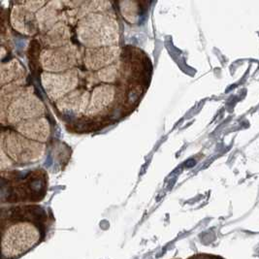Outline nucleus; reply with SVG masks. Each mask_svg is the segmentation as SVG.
Listing matches in <instances>:
<instances>
[{
    "mask_svg": "<svg viewBox=\"0 0 259 259\" xmlns=\"http://www.w3.org/2000/svg\"><path fill=\"white\" fill-rule=\"evenodd\" d=\"M24 76V68L18 60H12L1 67L2 84L5 82H19Z\"/></svg>",
    "mask_w": 259,
    "mask_h": 259,
    "instance_id": "14",
    "label": "nucleus"
},
{
    "mask_svg": "<svg viewBox=\"0 0 259 259\" xmlns=\"http://www.w3.org/2000/svg\"><path fill=\"white\" fill-rule=\"evenodd\" d=\"M88 103H90L88 95L80 91H75L62 97L58 102V108L64 113H80L87 109Z\"/></svg>",
    "mask_w": 259,
    "mask_h": 259,
    "instance_id": "11",
    "label": "nucleus"
},
{
    "mask_svg": "<svg viewBox=\"0 0 259 259\" xmlns=\"http://www.w3.org/2000/svg\"><path fill=\"white\" fill-rule=\"evenodd\" d=\"M5 110H7V118L11 123H21L24 120L39 118L44 113V106L27 89L24 94L15 99Z\"/></svg>",
    "mask_w": 259,
    "mask_h": 259,
    "instance_id": "4",
    "label": "nucleus"
},
{
    "mask_svg": "<svg viewBox=\"0 0 259 259\" xmlns=\"http://www.w3.org/2000/svg\"><path fill=\"white\" fill-rule=\"evenodd\" d=\"M118 48L117 46L91 48L88 49L84 55V64L89 69L98 70L108 67L117 59Z\"/></svg>",
    "mask_w": 259,
    "mask_h": 259,
    "instance_id": "7",
    "label": "nucleus"
},
{
    "mask_svg": "<svg viewBox=\"0 0 259 259\" xmlns=\"http://www.w3.org/2000/svg\"><path fill=\"white\" fill-rule=\"evenodd\" d=\"M18 130L32 141L45 142L50 135V125L43 117L24 120L18 124Z\"/></svg>",
    "mask_w": 259,
    "mask_h": 259,
    "instance_id": "10",
    "label": "nucleus"
},
{
    "mask_svg": "<svg viewBox=\"0 0 259 259\" xmlns=\"http://www.w3.org/2000/svg\"><path fill=\"white\" fill-rule=\"evenodd\" d=\"M1 145L2 151L20 163L36 161L44 153V146L42 144L24 138L12 131L7 134L3 133Z\"/></svg>",
    "mask_w": 259,
    "mask_h": 259,
    "instance_id": "3",
    "label": "nucleus"
},
{
    "mask_svg": "<svg viewBox=\"0 0 259 259\" xmlns=\"http://www.w3.org/2000/svg\"><path fill=\"white\" fill-rule=\"evenodd\" d=\"M79 40L90 48L114 46L118 40L117 21L106 14L95 13L83 18L78 26Z\"/></svg>",
    "mask_w": 259,
    "mask_h": 259,
    "instance_id": "2",
    "label": "nucleus"
},
{
    "mask_svg": "<svg viewBox=\"0 0 259 259\" xmlns=\"http://www.w3.org/2000/svg\"><path fill=\"white\" fill-rule=\"evenodd\" d=\"M69 29L63 23L56 24L51 30H49L44 41L51 49L66 46L69 41Z\"/></svg>",
    "mask_w": 259,
    "mask_h": 259,
    "instance_id": "13",
    "label": "nucleus"
},
{
    "mask_svg": "<svg viewBox=\"0 0 259 259\" xmlns=\"http://www.w3.org/2000/svg\"><path fill=\"white\" fill-rule=\"evenodd\" d=\"M59 2H50L46 7L42 8L38 11L36 15V19L38 22L39 28L42 30H48L49 28H53L57 24H59L61 16L59 14L57 7Z\"/></svg>",
    "mask_w": 259,
    "mask_h": 259,
    "instance_id": "12",
    "label": "nucleus"
},
{
    "mask_svg": "<svg viewBox=\"0 0 259 259\" xmlns=\"http://www.w3.org/2000/svg\"><path fill=\"white\" fill-rule=\"evenodd\" d=\"M47 217L36 206L11 209L2 214V259L20 258L38 246L45 238Z\"/></svg>",
    "mask_w": 259,
    "mask_h": 259,
    "instance_id": "1",
    "label": "nucleus"
},
{
    "mask_svg": "<svg viewBox=\"0 0 259 259\" xmlns=\"http://www.w3.org/2000/svg\"><path fill=\"white\" fill-rule=\"evenodd\" d=\"M11 23L15 29L26 35L35 34L39 26L33 12L29 11L24 5L14 7L11 13Z\"/></svg>",
    "mask_w": 259,
    "mask_h": 259,
    "instance_id": "9",
    "label": "nucleus"
},
{
    "mask_svg": "<svg viewBox=\"0 0 259 259\" xmlns=\"http://www.w3.org/2000/svg\"><path fill=\"white\" fill-rule=\"evenodd\" d=\"M117 97V89L111 84H103L95 88L90 100L88 112L91 115H97L114 103Z\"/></svg>",
    "mask_w": 259,
    "mask_h": 259,
    "instance_id": "8",
    "label": "nucleus"
},
{
    "mask_svg": "<svg viewBox=\"0 0 259 259\" xmlns=\"http://www.w3.org/2000/svg\"><path fill=\"white\" fill-rule=\"evenodd\" d=\"M117 75H118V66L117 65H110L106 68L101 69L99 72L100 80L105 82H115Z\"/></svg>",
    "mask_w": 259,
    "mask_h": 259,
    "instance_id": "15",
    "label": "nucleus"
},
{
    "mask_svg": "<svg viewBox=\"0 0 259 259\" xmlns=\"http://www.w3.org/2000/svg\"><path fill=\"white\" fill-rule=\"evenodd\" d=\"M42 83L49 97L52 100H56L72 93L78 83V75L74 70L55 74L44 73L42 75Z\"/></svg>",
    "mask_w": 259,
    "mask_h": 259,
    "instance_id": "6",
    "label": "nucleus"
},
{
    "mask_svg": "<svg viewBox=\"0 0 259 259\" xmlns=\"http://www.w3.org/2000/svg\"><path fill=\"white\" fill-rule=\"evenodd\" d=\"M77 51L73 46L49 49L42 53L41 63L46 71L62 73L70 70L76 64Z\"/></svg>",
    "mask_w": 259,
    "mask_h": 259,
    "instance_id": "5",
    "label": "nucleus"
}]
</instances>
